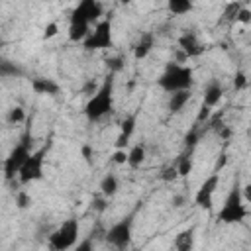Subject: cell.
<instances>
[{
    "label": "cell",
    "mask_w": 251,
    "mask_h": 251,
    "mask_svg": "<svg viewBox=\"0 0 251 251\" xmlns=\"http://www.w3.org/2000/svg\"><path fill=\"white\" fill-rule=\"evenodd\" d=\"M78 233H80V224H78V220H76V218H69V220H65V222L49 235V247L55 249V251L71 249V247L76 245Z\"/></svg>",
    "instance_id": "obj_5"
},
{
    "label": "cell",
    "mask_w": 251,
    "mask_h": 251,
    "mask_svg": "<svg viewBox=\"0 0 251 251\" xmlns=\"http://www.w3.org/2000/svg\"><path fill=\"white\" fill-rule=\"evenodd\" d=\"M237 22H239V24H249V22H251V10L241 8L239 14H237Z\"/></svg>",
    "instance_id": "obj_34"
},
{
    "label": "cell",
    "mask_w": 251,
    "mask_h": 251,
    "mask_svg": "<svg viewBox=\"0 0 251 251\" xmlns=\"http://www.w3.org/2000/svg\"><path fill=\"white\" fill-rule=\"evenodd\" d=\"M239 10H241V4H239V2H229V4L226 6V10H224V20H227V22H237Z\"/></svg>",
    "instance_id": "obj_25"
},
{
    "label": "cell",
    "mask_w": 251,
    "mask_h": 251,
    "mask_svg": "<svg viewBox=\"0 0 251 251\" xmlns=\"http://www.w3.org/2000/svg\"><path fill=\"white\" fill-rule=\"evenodd\" d=\"M114 163H118V165L127 163V153H126L124 149H116V153H114Z\"/></svg>",
    "instance_id": "obj_35"
},
{
    "label": "cell",
    "mask_w": 251,
    "mask_h": 251,
    "mask_svg": "<svg viewBox=\"0 0 251 251\" xmlns=\"http://www.w3.org/2000/svg\"><path fill=\"white\" fill-rule=\"evenodd\" d=\"M108 208V204H106V196L104 198H94L92 200V210H96V212H104Z\"/></svg>",
    "instance_id": "obj_33"
},
{
    "label": "cell",
    "mask_w": 251,
    "mask_h": 251,
    "mask_svg": "<svg viewBox=\"0 0 251 251\" xmlns=\"http://www.w3.org/2000/svg\"><path fill=\"white\" fill-rule=\"evenodd\" d=\"M178 47H180V51H182L186 57H198V55H202V51H204V47H202V43L198 41V37H196L194 31H184V33L178 37Z\"/></svg>",
    "instance_id": "obj_11"
},
{
    "label": "cell",
    "mask_w": 251,
    "mask_h": 251,
    "mask_svg": "<svg viewBox=\"0 0 251 251\" xmlns=\"http://www.w3.org/2000/svg\"><path fill=\"white\" fill-rule=\"evenodd\" d=\"M24 120H25V114H24V108H20V106H14V108L8 110V114H6V122H8L10 126L22 124Z\"/></svg>",
    "instance_id": "obj_24"
},
{
    "label": "cell",
    "mask_w": 251,
    "mask_h": 251,
    "mask_svg": "<svg viewBox=\"0 0 251 251\" xmlns=\"http://www.w3.org/2000/svg\"><path fill=\"white\" fill-rule=\"evenodd\" d=\"M220 184V173L214 171L210 176L204 178V182L198 186L196 194H194V204L198 208H204V210H210L212 204H214V192Z\"/></svg>",
    "instance_id": "obj_10"
},
{
    "label": "cell",
    "mask_w": 251,
    "mask_h": 251,
    "mask_svg": "<svg viewBox=\"0 0 251 251\" xmlns=\"http://www.w3.org/2000/svg\"><path fill=\"white\" fill-rule=\"evenodd\" d=\"M118 188H120L118 178H116V175H112V173H108V175L100 180V192H102V196H106V198L114 196V194L118 192Z\"/></svg>",
    "instance_id": "obj_21"
},
{
    "label": "cell",
    "mask_w": 251,
    "mask_h": 251,
    "mask_svg": "<svg viewBox=\"0 0 251 251\" xmlns=\"http://www.w3.org/2000/svg\"><path fill=\"white\" fill-rule=\"evenodd\" d=\"M190 96H192L190 90H176V92H171V96H169V104H167L169 112H171V114H178V112L188 104Z\"/></svg>",
    "instance_id": "obj_16"
},
{
    "label": "cell",
    "mask_w": 251,
    "mask_h": 251,
    "mask_svg": "<svg viewBox=\"0 0 251 251\" xmlns=\"http://www.w3.org/2000/svg\"><path fill=\"white\" fill-rule=\"evenodd\" d=\"M57 31H59V27H57L55 22L47 24V27H45V31H43V39H51L53 35H57Z\"/></svg>",
    "instance_id": "obj_32"
},
{
    "label": "cell",
    "mask_w": 251,
    "mask_h": 251,
    "mask_svg": "<svg viewBox=\"0 0 251 251\" xmlns=\"http://www.w3.org/2000/svg\"><path fill=\"white\" fill-rule=\"evenodd\" d=\"M143 161H145V145L143 143H135L127 153V165L137 169V167H141Z\"/></svg>",
    "instance_id": "obj_20"
},
{
    "label": "cell",
    "mask_w": 251,
    "mask_h": 251,
    "mask_svg": "<svg viewBox=\"0 0 251 251\" xmlns=\"http://www.w3.org/2000/svg\"><path fill=\"white\" fill-rule=\"evenodd\" d=\"M192 245H194V227L182 229V231L175 237V247L180 249V251H188Z\"/></svg>",
    "instance_id": "obj_18"
},
{
    "label": "cell",
    "mask_w": 251,
    "mask_h": 251,
    "mask_svg": "<svg viewBox=\"0 0 251 251\" xmlns=\"http://www.w3.org/2000/svg\"><path fill=\"white\" fill-rule=\"evenodd\" d=\"M114 110V73H110L104 82L98 86V90L88 98L84 106V116L90 124L100 122Z\"/></svg>",
    "instance_id": "obj_1"
},
{
    "label": "cell",
    "mask_w": 251,
    "mask_h": 251,
    "mask_svg": "<svg viewBox=\"0 0 251 251\" xmlns=\"http://www.w3.org/2000/svg\"><path fill=\"white\" fill-rule=\"evenodd\" d=\"M159 88L165 92H176V90H190L194 84V73L190 67H182L176 63H169L161 76L157 78Z\"/></svg>",
    "instance_id": "obj_3"
},
{
    "label": "cell",
    "mask_w": 251,
    "mask_h": 251,
    "mask_svg": "<svg viewBox=\"0 0 251 251\" xmlns=\"http://www.w3.org/2000/svg\"><path fill=\"white\" fill-rule=\"evenodd\" d=\"M31 90L35 94H47V96H57L61 92L59 82H55L53 78H45V76H35L31 80Z\"/></svg>",
    "instance_id": "obj_13"
},
{
    "label": "cell",
    "mask_w": 251,
    "mask_h": 251,
    "mask_svg": "<svg viewBox=\"0 0 251 251\" xmlns=\"http://www.w3.org/2000/svg\"><path fill=\"white\" fill-rule=\"evenodd\" d=\"M104 14V8L98 0H80L75 10L71 12L69 24H88L92 25L94 22L100 20V16Z\"/></svg>",
    "instance_id": "obj_9"
},
{
    "label": "cell",
    "mask_w": 251,
    "mask_h": 251,
    "mask_svg": "<svg viewBox=\"0 0 251 251\" xmlns=\"http://www.w3.org/2000/svg\"><path fill=\"white\" fill-rule=\"evenodd\" d=\"M106 63H108L110 73H114V75H116V73H120V71L124 69V59H122V57H110Z\"/></svg>",
    "instance_id": "obj_29"
},
{
    "label": "cell",
    "mask_w": 251,
    "mask_h": 251,
    "mask_svg": "<svg viewBox=\"0 0 251 251\" xmlns=\"http://www.w3.org/2000/svg\"><path fill=\"white\" fill-rule=\"evenodd\" d=\"M16 204H18L20 210H25V208L31 204V196H29L27 192H24V190H18V192H16Z\"/></svg>",
    "instance_id": "obj_28"
},
{
    "label": "cell",
    "mask_w": 251,
    "mask_h": 251,
    "mask_svg": "<svg viewBox=\"0 0 251 251\" xmlns=\"http://www.w3.org/2000/svg\"><path fill=\"white\" fill-rule=\"evenodd\" d=\"M96 90H98V86H96V82H94V80H88V82L84 84V88H82V92H84V94H88V96H92Z\"/></svg>",
    "instance_id": "obj_38"
},
{
    "label": "cell",
    "mask_w": 251,
    "mask_h": 251,
    "mask_svg": "<svg viewBox=\"0 0 251 251\" xmlns=\"http://www.w3.org/2000/svg\"><path fill=\"white\" fill-rule=\"evenodd\" d=\"M167 10L173 16H182V14L192 12L194 4H192V0H167Z\"/></svg>",
    "instance_id": "obj_17"
},
{
    "label": "cell",
    "mask_w": 251,
    "mask_h": 251,
    "mask_svg": "<svg viewBox=\"0 0 251 251\" xmlns=\"http://www.w3.org/2000/svg\"><path fill=\"white\" fill-rule=\"evenodd\" d=\"M22 75H24V71L16 63H12L8 59L0 61V76L2 78H16V76H22Z\"/></svg>",
    "instance_id": "obj_22"
},
{
    "label": "cell",
    "mask_w": 251,
    "mask_h": 251,
    "mask_svg": "<svg viewBox=\"0 0 251 251\" xmlns=\"http://www.w3.org/2000/svg\"><path fill=\"white\" fill-rule=\"evenodd\" d=\"M31 143H33V139H31V131L27 127L24 131V135L20 137V143H16V147L4 159V178L6 180H12L16 175H20V169L31 155Z\"/></svg>",
    "instance_id": "obj_4"
},
{
    "label": "cell",
    "mask_w": 251,
    "mask_h": 251,
    "mask_svg": "<svg viewBox=\"0 0 251 251\" xmlns=\"http://www.w3.org/2000/svg\"><path fill=\"white\" fill-rule=\"evenodd\" d=\"M90 33V25L88 24H69V39L78 43L84 41Z\"/></svg>",
    "instance_id": "obj_19"
},
{
    "label": "cell",
    "mask_w": 251,
    "mask_h": 251,
    "mask_svg": "<svg viewBox=\"0 0 251 251\" xmlns=\"http://www.w3.org/2000/svg\"><path fill=\"white\" fill-rule=\"evenodd\" d=\"M131 229H133V216L122 218L106 231V243H110L116 249H126L131 243Z\"/></svg>",
    "instance_id": "obj_8"
},
{
    "label": "cell",
    "mask_w": 251,
    "mask_h": 251,
    "mask_svg": "<svg viewBox=\"0 0 251 251\" xmlns=\"http://www.w3.org/2000/svg\"><path fill=\"white\" fill-rule=\"evenodd\" d=\"M171 204H173V208H182L186 204V196L184 194H175L171 198Z\"/></svg>",
    "instance_id": "obj_36"
},
{
    "label": "cell",
    "mask_w": 251,
    "mask_h": 251,
    "mask_svg": "<svg viewBox=\"0 0 251 251\" xmlns=\"http://www.w3.org/2000/svg\"><path fill=\"white\" fill-rule=\"evenodd\" d=\"M176 169H178V175H180V176H188V175H190V171H192V149L184 151V153L178 157Z\"/></svg>",
    "instance_id": "obj_23"
},
{
    "label": "cell",
    "mask_w": 251,
    "mask_h": 251,
    "mask_svg": "<svg viewBox=\"0 0 251 251\" xmlns=\"http://www.w3.org/2000/svg\"><path fill=\"white\" fill-rule=\"evenodd\" d=\"M245 84H247V76H245V73H243V71H237L235 76H233V88H235V90H241Z\"/></svg>",
    "instance_id": "obj_30"
},
{
    "label": "cell",
    "mask_w": 251,
    "mask_h": 251,
    "mask_svg": "<svg viewBox=\"0 0 251 251\" xmlns=\"http://www.w3.org/2000/svg\"><path fill=\"white\" fill-rule=\"evenodd\" d=\"M86 51H102V49H110L114 45V37H112V22L110 20H102L94 25V29H90L88 37L82 41Z\"/></svg>",
    "instance_id": "obj_7"
},
{
    "label": "cell",
    "mask_w": 251,
    "mask_h": 251,
    "mask_svg": "<svg viewBox=\"0 0 251 251\" xmlns=\"http://www.w3.org/2000/svg\"><path fill=\"white\" fill-rule=\"evenodd\" d=\"M222 98H224V86L218 80H210L206 84V88H204V100H202V104L214 108V106L220 104Z\"/></svg>",
    "instance_id": "obj_14"
},
{
    "label": "cell",
    "mask_w": 251,
    "mask_h": 251,
    "mask_svg": "<svg viewBox=\"0 0 251 251\" xmlns=\"http://www.w3.org/2000/svg\"><path fill=\"white\" fill-rule=\"evenodd\" d=\"M120 2H122V4H131L133 0H120Z\"/></svg>",
    "instance_id": "obj_40"
},
{
    "label": "cell",
    "mask_w": 251,
    "mask_h": 251,
    "mask_svg": "<svg viewBox=\"0 0 251 251\" xmlns=\"http://www.w3.org/2000/svg\"><path fill=\"white\" fill-rule=\"evenodd\" d=\"M47 145L39 147L37 151H31V155L27 157V161L24 163V167L20 169V182L22 184H29L35 182L39 178H43V163H45V155H47Z\"/></svg>",
    "instance_id": "obj_6"
},
{
    "label": "cell",
    "mask_w": 251,
    "mask_h": 251,
    "mask_svg": "<svg viewBox=\"0 0 251 251\" xmlns=\"http://www.w3.org/2000/svg\"><path fill=\"white\" fill-rule=\"evenodd\" d=\"M153 45H155V35H153L151 31L143 33V35L139 37V41L135 43V47H133V57H135L137 61L145 59V57H147V55L151 53Z\"/></svg>",
    "instance_id": "obj_15"
},
{
    "label": "cell",
    "mask_w": 251,
    "mask_h": 251,
    "mask_svg": "<svg viewBox=\"0 0 251 251\" xmlns=\"http://www.w3.org/2000/svg\"><path fill=\"white\" fill-rule=\"evenodd\" d=\"M243 202L245 200H243V194H241V184L235 178L231 188H229V192H227V196H226V200H224V206L220 208V212L216 216L218 222L220 224H227V226L229 224H241L247 218V208H245Z\"/></svg>",
    "instance_id": "obj_2"
},
{
    "label": "cell",
    "mask_w": 251,
    "mask_h": 251,
    "mask_svg": "<svg viewBox=\"0 0 251 251\" xmlns=\"http://www.w3.org/2000/svg\"><path fill=\"white\" fill-rule=\"evenodd\" d=\"M210 106H206V104H202L200 106V112H198V116H196V124H202V122H206L208 118H210Z\"/></svg>",
    "instance_id": "obj_31"
},
{
    "label": "cell",
    "mask_w": 251,
    "mask_h": 251,
    "mask_svg": "<svg viewBox=\"0 0 251 251\" xmlns=\"http://www.w3.org/2000/svg\"><path fill=\"white\" fill-rule=\"evenodd\" d=\"M241 194H243V200L251 204V182H247L245 186H241Z\"/></svg>",
    "instance_id": "obj_39"
},
{
    "label": "cell",
    "mask_w": 251,
    "mask_h": 251,
    "mask_svg": "<svg viewBox=\"0 0 251 251\" xmlns=\"http://www.w3.org/2000/svg\"><path fill=\"white\" fill-rule=\"evenodd\" d=\"M200 135H202V131H200V127H192L188 133H186V137H184V145L188 147V149H192L196 143H198V139H200Z\"/></svg>",
    "instance_id": "obj_26"
},
{
    "label": "cell",
    "mask_w": 251,
    "mask_h": 251,
    "mask_svg": "<svg viewBox=\"0 0 251 251\" xmlns=\"http://www.w3.org/2000/svg\"><path fill=\"white\" fill-rule=\"evenodd\" d=\"M178 176H180V175H178L176 165H175V167H167V169H163V173H161V180H165V182H175Z\"/></svg>",
    "instance_id": "obj_27"
},
{
    "label": "cell",
    "mask_w": 251,
    "mask_h": 251,
    "mask_svg": "<svg viewBox=\"0 0 251 251\" xmlns=\"http://www.w3.org/2000/svg\"><path fill=\"white\" fill-rule=\"evenodd\" d=\"M76 247V251H92V237L88 235L84 241H80V243H76L75 245Z\"/></svg>",
    "instance_id": "obj_37"
},
{
    "label": "cell",
    "mask_w": 251,
    "mask_h": 251,
    "mask_svg": "<svg viewBox=\"0 0 251 251\" xmlns=\"http://www.w3.org/2000/svg\"><path fill=\"white\" fill-rule=\"evenodd\" d=\"M135 124H137V114H131V116H127V118L122 122L120 135H118V139H116V149H126V145L129 143L131 135L135 133Z\"/></svg>",
    "instance_id": "obj_12"
}]
</instances>
